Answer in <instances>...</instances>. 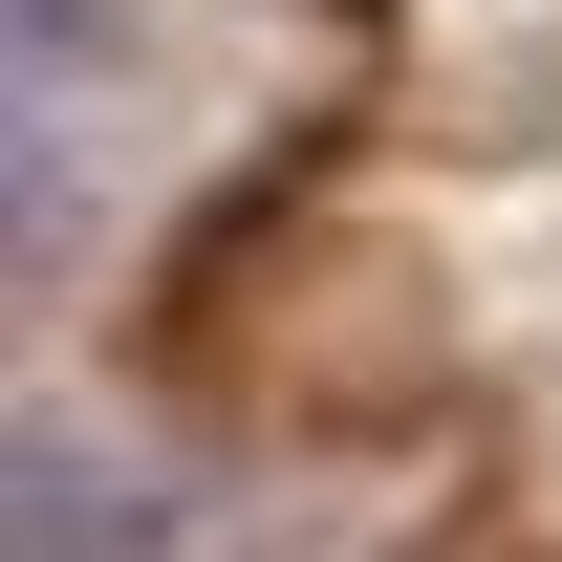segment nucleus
<instances>
[{
    "label": "nucleus",
    "instance_id": "obj_1",
    "mask_svg": "<svg viewBox=\"0 0 562 562\" xmlns=\"http://www.w3.org/2000/svg\"><path fill=\"white\" fill-rule=\"evenodd\" d=\"M0 562H173V497H151V454H109V432H22V519H0Z\"/></svg>",
    "mask_w": 562,
    "mask_h": 562
}]
</instances>
